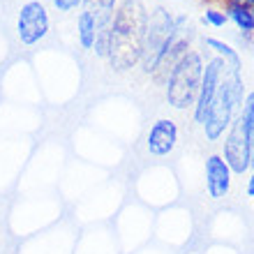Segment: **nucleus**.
<instances>
[{
    "label": "nucleus",
    "mask_w": 254,
    "mask_h": 254,
    "mask_svg": "<svg viewBox=\"0 0 254 254\" xmlns=\"http://www.w3.org/2000/svg\"><path fill=\"white\" fill-rule=\"evenodd\" d=\"M148 9L143 0H121L111 21L107 61L111 69L127 72L139 65L143 37H146Z\"/></svg>",
    "instance_id": "obj_1"
},
{
    "label": "nucleus",
    "mask_w": 254,
    "mask_h": 254,
    "mask_svg": "<svg viewBox=\"0 0 254 254\" xmlns=\"http://www.w3.org/2000/svg\"><path fill=\"white\" fill-rule=\"evenodd\" d=\"M243 67H234L224 63V72H222L220 88L215 93V100L208 109V116L203 121V136L208 141L222 139L236 116L241 114L243 100H245V83H243Z\"/></svg>",
    "instance_id": "obj_2"
},
{
    "label": "nucleus",
    "mask_w": 254,
    "mask_h": 254,
    "mask_svg": "<svg viewBox=\"0 0 254 254\" xmlns=\"http://www.w3.org/2000/svg\"><path fill=\"white\" fill-rule=\"evenodd\" d=\"M203 56L196 49H190L181 61L174 65L164 81V97L167 104L176 111H188L194 107L196 93L201 86V76H203Z\"/></svg>",
    "instance_id": "obj_3"
},
{
    "label": "nucleus",
    "mask_w": 254,
    "mask_h": 254,
    "mask_svg": "<svg viewBox=\"0 0 254 254\" xmlns=\"http://www.w3.org/2000/svg\"><path fill=\"white\" fill-rule=\"evenodd\" d=\"M176 35V16L164 7H155L148 12L146 23V37H143V49H141V72L153 76L162 56L169 49L171 40Z\"/></svg>",
    "instance_id": "obj_4"
},
{
    "label": "nucleus",
    "mask_w": 254,
    "mask_h": 254,
    "mask_svg": "<svg viewBox=\"0 0 254 254\" xmlns=\"http://www.w3.org/2000/svg\"><path fill=\"white\" fill-rule=\"evenodd\" d=\"M222 157L229 164L231 174L245 176L252 171V148H250L248 134L243 129L241 116H236V121L224 134V146H222Z\"/></svg>",
    "instance_id": "obj_5"
},
{
    "label": "nucleus",
    "mask_w": 254,
    "mask_h": 254,
    "mask_svg": "<svg viewBox=\"0 0 254 254\" xmlns=\"http://www.w3.org/2000/svg\"><path fill=\"white\" fill-rule=\"evenodd\" d=\"M51 21H49V12L44 2L40 0H28L23 2L16 16V35H19L21 44H37L49 35Z\"/></svg>",
    "instance_id": "obj_6"
},
{
    "label": "nucleus",
    "mask_w": 254,
    "mask_h": 254,
    "mask_svg": "<svg viewBox=\"0 0 254 254\" xmlns=\"http://www.w3.org/2000/svg\"><path fill=\"white\" fill-rule=\"evenodd\" d=\"M222 72H224V61L215 58V56L208 58L206 65H203V76H201L199 93H196V100H194V107H192V118L196 125H203V121H206L208 109H210V104L215 100V93L220 88Z\"/></svg>",
    "instance_id": "obj_7"
},
{
    "label": "nucleus",
    "mask_w": 254,
    "mask_h": 254,
    "mask_svg": "<svg viewBox=\"0 0 254 254\" xmlns=\"http://www.w3.org/2000/svg\"><path fill=\"white\" fill-rule=\"evenodd\" d=\"M176 146H178V125H176V121H171V118L155 121L146 136L148 153L155 155V157H164V155L174 153Z\"/></svg>",
    "instance_id": "obj_8"
},
{
    "label": "nucleus",
    "mask_w": 254,
    "mask_h": 254,
    "mask_svg": "<svg viewBox=\"0 0 254 254\" xmlns=\"http://www.w3.org/2000/svg\"><path fill=\"white\" fill-rule=\"evenodd\" d=\"M231 181H234V174L229 164L224 162L222 155H208L206 157V192L210 199L220 201L224 199L231 190Z\"/></svg>",
    "instance_id": "obj_9"
},
{
    "label": "nucleus",
    "mask_w": 254,
    "mask_h": 254,
    "mask_svg": "<svg viewBox=\"0 0 254 254\" xmlns=\"http://www.w3.org/2000/svg\"><path fill=\"white\" fill-rule=\"evenodd\" d=\"M227 19L234 23L238 30H241V37L245 40H252L254 37V14H252V7L248 5H241V2H227L222 0L220 2Z\"/></svg>",
    "instance_id": "obj_10"
},
{
    "label": "nucleus",
    "mask_w": 254,
    "mask_h": 254,
    "mask_svg": "<svg viewBox=\"0 0 254 254\" xmlns=\"http://www.w3.org/2000/svg\"><path fill=\"white\" fill-rule=\"evenodd\" d=\"M203 47L215 56V58H220L224 61L227 65H234V67H243L241 63V54H238V49H234L229 42L220 40V37H206L203 40Z\"/></svg>",
    "instance_id": "obj_11"
},
{
    "label": "nucleus",
    "mask_w": 254,
    "mask_h": 254,
    "mask_svg": "<svg viewBox=\"0 0 254 254\" xmlns=\"http://www.w3.org/2000/svg\"><path fill=\"white\" fill-rule=\"evenodd\" d=\"M95 35H97V19H95L90 12L83 9V12L79 14V19H76V37H79L81 49L93 51Z\"/></svg>",
    "instance_id": "obj_12"
},
{
    "label": "nucleus",
    "mask_w": 254,
    "mask_h": 254,
    "mask_svg": "<svg viewBox=\"0 0 254 254\" xmlns=\"http://www.w3.org/2000/svg\"><path fill=\"white\" fill-rule=\"evenodd\" d=\"M241 121H243V129L248 134L250 148H252V169H254V90L245 93V100H243L241 107Z\"/></svg>",
    "instance_id": "obj_13"
},
{
    "label": "nucleus",
    "mask_w": 254,
    "mask_h": 254,
    "mask_svg": "<svg viewBox=\"0 0 254 254\" xmlns=\"http://www.w3.org/2000/svg\"><path fill=\"white\" fill-rule=\"evenodd\" d=\"M81 7L93 14L95 19H111L118 7V0H81Z\"/></svg>",
    "instance_id": "obj_14"
},
{
    "label": "nucleus",
    "mask_w": 254,
    "mask_h": 254,
    "mask_svg": "<svg viewBox=\"0 0 254 254\" xmlns=\"http://www.w3.org/2000/svg\"><path fill=\"white\" fill-rule=\"evenodd\" d=\"M203 23H208V26H213V28H224L229 23L227 14H224V9H222L220 2H215V5H206Z\"/></svg>",
    "instance_id": "obj_15"
},
{
    "label": "nucleus",
    "mask_w": 254,
    "mask_h": 254,
    "mask_svg": "<svg viewBox=\"0 0 254 254\" xmlns=\"http://www.w3.org/2000/svg\"><path fill=\"white\" fill-rule=\"evenodd\" d=\"M51 5H54L58 12H72V9L81 7V0H51Z\"/></svg>",
    "instance_id": "obj_16"
},
{
    "label": "nucleus",
    "mask_w": 254,
    "mask_h": 254,
    "mask_svg": "<svg viewBox=\"0 0 254 254\" xmlns=\"http://www.w3.org/2000/svg\"><path fill=\"white\" fill-rule=\"evenodd\" d=\"M248 196H250V199H254V169H252V174H250V181H248Z\"/></svg>",
    "instance_id": "obj_17"
},
{
    "label": "nucleus",
    "mask_w": 254,
    "mask_h": 254,
    "mask_svg": "<svg viewBox=\"0 0 254 254\" xmlns=\"http://www.w3.org/2000/svg\"><path fill=\"white\" fill-rule=\"evenodd\" d=\"M227 2H241V5H248V7H252V0H227Z\"/></svg>",
    "instance_id": "obj_18"
},
{
    "label": "nucleus",
    "mask_w": 254,
    "mask_h": 254,
    "mask_svg": "<svg viewBox=\"0 0 254 254\" xmlns=\"http://www.w3.org/2000/svg\"><path fill=\"white\" fill-rule=\"evenodd\" d=\"M201 2H206V5H215V2H222V0H201Z\"/></svg>",
    "instance_id": "obj_19"
},
{
    "label": "nucleus",
    "mask_w": 254,
    "mask_h": 254,
    "mask_svg": "<svg viewBox=\"0 0 254 254\" xmlns=\"http://www.w3.org/2000/svg\"><path fill=\"white\" fill-rule=\"evenodd\" d=\"M252 7H254V0H252Z\"/></svg>",
    "instance_id": "obj_20"
},
{
    "label": "nucleus",
    "mask_w": 254,
    "mask_h": 254,
    "mask_svg": "<svg viewBox=\"0 0 254 254\" xmlns=\"http://www.w3.org/2000/svg\"><path fill=\"white\" fill-rule=\"evenodd\" d=\"M252 14H254V7H252Z\"/></svg>",
    "instance_id": "obj_21"
}]
</instances>
